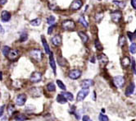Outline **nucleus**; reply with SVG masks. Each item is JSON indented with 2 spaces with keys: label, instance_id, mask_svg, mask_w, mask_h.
<instances>
[{
  "label": "nucleus",
  "instance_id": "obj_40",
  "mask_svg": "<svg viewBox=\"0 0 136 121\" xmlns=\"http://www.w3.org/2000/svg\"><path fill=\"white\" fill-rule=\"evenodd\" d=\"M127 35H128V37L130 38V41H133V40H134V33H131V32H127Z\"/></svg>",
  "mask_w": 136,
  "mask_h": 121
},
{
  "label": "nucleus",
  "instance_id": "obj_30",
  "mask_svg": "<svg viewBox=\"0 0 136 121\" xmlns=\"http://www.w3.org/2000/svg\"><path fill=\"white\" fill-rule=\"evenodd\" d=\"M94 44H95V47L98 50H103V46L102 44L100 43L98 40H95V42H94Z\"/></svg>",
  "mask_w": 136,
  "mask_h": 121
},
{
  "label": "nucleus",
  "instance_id": "obj_28",
  "mask_svg": "<svg viewBox=\"0 0 136 121\" xmlns=\"http://www.w3.org/2000/svg\"><path fill=\"white\" fill-rule=\"evenodd\" d=\"M79 22H80V24H82L84 26V27H88L89 24H88V22L86 21V20L84 19V17L83 16H81L80 18H79Z\"/></svg>",
  "mask_w": 136,
  "mask_h": 121
},
{
  "label": "nucleus",
  "instance_id": "obj_16",
  "mask_svg": "<svg viewBox=\"0 0 136 121\" xmlns=\"http://www.w3.org/2000/svg\"><path fill=\"white\" fill-rule=\"evenodd\" d=\"M41 40H42L43 46H44V50H45V52H46V54H48V55H50L51 51H50V49H49V46H48V42H47L46 39H45L44 36H41Z\"/></svg>",
  "mask_w": 136,
  "mask_h": 121
},
{
  "label": "nucleus",
  "instance_id": "obj_14",
  "mask_svg": "<svg viewBox=\"0 0 136 121\" xmlns=\"http://www.w3.org/2000/svg\"><path fill=\"white\" fill-rule=\"evenodd\" d=\"M80 85H81V87H82V88H89L94 85V81L91 79H85L82 81V82H81Z\"/></svg>",
  "mask_w": 136,
  "mask_h": 121
},
{
  "label": "nucleus",
  "instance_id": "obj_31",
  "mask_svg": "<svg viewBox=\"0 0 136 121\" xmlns=\"http://www.w3.org/2000/svg\"><path fill=\"white\" fill-rule=\"evenodd\" d=\"M56 82H57V84L58 87L61 88L62 90H66V85H65L64 83H63L61 80H57Z\"/></svg>",
  "mask_w": 136,
  "mask_h": 121
},
{
  "label": "nucleus",
  "instance_id": "obj_11",
  "mask_svg": "<svg viewBox=\"0 0 136 121\" xmlns=\"http://www.w3.org/2000/svg\"><path fill=\"white\" fill-rule=\"evenodd\" d=\"M98 60L99 62V64H100V65L104 67L108 63V58L105 55L102 54V55L98 56Z\"/></svg>",
  "mask_w": 136,
  "mask_h": 121
},
{
  "label": "nucleus",
  "instance_id": "obj_15",
  "mask_svg": "<svg viewBox=\"0 0 136 121\" xmlns=\"http://www.w3.org/2000/svg\"><path fill=\"white\" fill-rule=\"evenodd\" d=\"M134 89H135V85L134 82H130V85L126 88V91H125V95L126 96H130L132 95L134 92Z\"/></svg>",
  "mask_w": 136,
  "mask_h": 121
},
{
  "label": "nucleus",
  "instance_id": "obj_46",
  "mask_svg": "<svg viewBox=\"0 0 136 121\" xmlns=\"http://www.w3.org/2000/svg\"><path fill=\"white\" fill-rule=\"evenodd\" d=\"M0 80H2V73H0Z\"/></svg>",
  "mask_w": 136,
  "mask_h": 121
},
{
  "label": "nucleus",
  "instance_id": "obj_38",
  "mask_svg": "<svg viewBox=\"0 0 136 121\" xmlns=\"http://www.w3.org/2000/svg\"><path fill=\"white\" fill-rule=\"evenodd\" d=\"M131 64H132V70H133V73L134 74H136V62L135 60L133 59L132 62H131Z\"/></svg>",
  "mask_w": 136,
  "mask_h": 121
},
{
  "label": "nucleus",
  "instance_id": "obj_5",
  "mask_svg": "<svg viewBox=\"0 0 136 121\" xmlns=\"http://www.w3.org/2000/svg\"><path fill=\"white\" fill-rule=\"evenodd\" d=\"M113 82L116 85V87L121 88L125 85V78L122 76H116L113 78Z\"/></svg>",
  "mask_w": 136,
  "mask_h": 121
},
{
  "label": "nucleus",
  "instance_id": "obj_21",
  "mask_svg": "<svg viewBox=\"0 0 136 121\" xmlns=\"http://www.w3.org/2000/svg\"><path fill=\"white\" fill-rule=\"evenodd\" d=\"M66 101L67 100L66 99L64 96H63L62 94H59V95H57V101L58 103H60V104H66V103L67 102Z\"/></svg>",
  "mask_w": 136,
  "mask_h": 121
},
{
  "label": "nucleus",
  "instance_id": "obj_36",
  "mask_svg": "<svg viewBox=\"0 0 136 121\" xmlns=\"http://www.w3.org/2000/svg\"><path fill=\"white\" fill-rule=\"evenodd\" d=\"M48 7H49V9H51V10H57V4L55 3H52V2L48 3Z\"/></svg>",
  "mask_w": 136,
  "mask_h": 121
},
{
  "label": "nucleus",
  "instance_id": "obj_24",
  "mask_svg": "<svg viewBox=\"0 0 136 121\" xmlns=\"http://www.w3.org/2000/svg\"><path fill=\"white\" fill-rule=\"evenodd\" d=\"M15 119L16 121H25L26 119H27V117H26V115L23 114H19L15 117Z\"/></svg>",
  "mask_w": 136,
  "mask_h": 121
},
{
  "label": "nucleus",
  "instance_id": "obj_43",
  "mask_svg": "<svg viewBox=\"0 0 136 121\" xmlns=\"http://www.w3.org/2000/svg\"><path fill=\"white\" fill-rule=\"evenodd\" d=\"M4 105H3V106H0V117L3 115V111H4Z\"/></svg>",
  "mask_w": 136,
  "mask_h": 121
},
{
  "label": "nucleus",
  "instance_id": "obj_7",
  "mask_svg": "<svg viewBox=\"0 0 136 121\" xmlns=\"http://www.w3.org/2000/svg\"><path fill=\"white\" fill-rule=\"evenodd\" d=\"M30 79L31 82H34V83L39 82L42 79V74L40 73L39 72H34V73H32V74H31Z\"/></svg>",
  "mask_w": 136,
  "mask_h": 121
},
{
  "label": "nucleus",
  "instance_id": "obj_2",
  "mask_svg": "<svg viewBox=\"0 0 136 121\" xmlns=\"http://www.w3.org/2000/svg\"><path fill=\"white\" fill-rule=\"evenodd\" d=\"M30 55L36 61H41L42 59V52L39 49H34L30 51Z\"/></svg>",
  "mask_w": 136,
  "mask_h": 121
},
{
  "label": "nucleus",
  "instance_id": "obj_32",
  "mask_svg": "<svg viewBox=\"0 0 136 121\" xmlns=\"http://www.w3.org/2000/svg\"><path fill=\"white\" fill-rule=\"evenodd\" d=\"M125 42H126L125 37L123 36V35L120 36V38H119V46H120L121 47H123L125 44Z\"/></svg>",
  "mask_w": 136,
  "mask_h": 121
},
{
  "label": "nucleus",
  "instance_id": "obj_47",
  "mask_svg": "<svg viewBox=\"0 0 136 121\" xmlns=\"http://www.w3.org/2000/svg\"><path fill=\"white\" fill-rule=\"evenodd\" d=\"M134 38H136V31H134Z\"/></svg>",
  "mask_w": 136,
  "mask_h": 121
},
{
  "label": "nucleus",
  "instance_id": "obj_25",
  "mask_svg": "<svg viewBox=\"0 0 136 121\" xmlns=\"http://www.w3.org/2000/svg\"><path fill=\"white\" fill-rule=\"evenodd\" d=\"M55 21H56V18H55V17L54 16H49L48 18H47V22H48V24H49L50 26L52 25H54V23H55Z\"/></svg>",
  "mask_w": 136,
  "mask_h": 121
},
{
  "label": "nucleus",
  "instance_id": "obj_12",
  "mask_svg": "<svg viewBox=\"0 0 136 121\" xmlns=\"http://www.w3.org/2000/svg\"><path fill=\"white\" fill-rule=\"evenodd\" d=\"M1 19L3 22H7L11 19V13L7 11H3L1 13Z\"/></svg>",
  "mask_w": 136,
  "mask_h": 121
},
{
  "label": "nucleus",
  "instance_id": "obj_33",
  "mask_svg": "<svg viewBox=\"0 0 136 121\" xmlns=\"http://www.w3.org/2000/svg\"><path fill=\"white\" fill-rule=\"evenodd\" d=\"M27 39H28V35L24 32V33H22V34L20 35L19 40H20V42H25Z\"/></svg>",
  "mask_w": 136,
  "mask_h": 121
},
{
  "label": "nucleus",
  "instance_id": "obj_22",
  "mask_svg": "<svg viewBox=\"0 0 136 121\" xmlns=\"http://www.w3.org/2000/svg\"><path fill=\"white\" fill-rule=\"evenodd\" d=\"M62 95H63V96H64L66 100L70 101H73V99H74L73 95H72V93H71V92H64V93H62Z\"/></svg>",
  "mask_w": 136,
  "mask_h": 121
},
{
  "label": "nucleus",
  "instance_id": "obj_23",
  "mask_svg": "<svg viewBox=\"0 0 136 121\" xmlns=\"http://www.w3.org/2000/svg\"><path fill=\"white\" fill-rule=\"evenodd\" d=\"M30 23L31 26H39L40 24H41V19L36 18V19H34V20H31Z\"/></svg>",
  "mask_w": 136,
  "mask_h": 121
},
{
  "label": "nucleus",
  "instance_id": "obj_41",
  "mask_svg": "<svg viewBox=\"0 0 136 121\" xmlns=\"http://www.w3.org/2000/svg\"><path fill=\"white\" fill-rule=\"evenodd\" d=\"M82 119H83V121H92L91 119H90L88 115H84L83 118H82Z\"/></svg>",
  "mask_w": 136,
  "mask_h": 121
},
{
  "label": "nucleus",
  "instance_id": "obj_17",
  "mask_svg": "<svg viewBox=\"0 0 136 121\" xmlns=\"http://www.w3.org/2000/svg\"><path fill=\"white\" fill-rule=\"evenodd\" d=\"M130 63H131L130 62V59L129 57H127V56H125L123 59H121V65L125 69L128 68L129 65L130 64Z\"/></svg>",
  "mask_w": 136,
  "mask_h": 121
},
{
  "label": "nucleus",
  "instance_id": "obj_42",
  "mask_svg": "<svg viewBox=\"0 0 136 121\" xmlns=\"http://www.w3.org/2000/svg\"><path fill=\"white\" fill-rule=\"evenodd\" d=\"M131 5L136 10V0H131Z\"/></svg>",
  "mask_w": 136,
  "mask_h": 121
},
{
  "label": "nucleus",
  "instance_id": "obj_39",
  "mask_svg": "<svg viewBox=\"0 0 136 121\" xmlns=\"http://www.w3.org/2000/svg\"><path fill=\"white\" fill-rule=\"evenodd\" d=\"M55 25H52V26H49V28H48V35H51L52 34V32L53 31V29L55 28Z\"/></svg>",
  "mask_w": 136,
  "mask_h": 121
},
{
  "label": "nucleus",
  "instance_id": "obj_1",
  "mask_svg": "<svg viewBox=\"0 0 136 121\" xmlns=\"http://www.w3.org/2000/svg\"><path fill=\"white\" fill-rule=\"evenodd\" d=\"M62 27L65 31H71L75 28V23L72 20H65L62 21Z\"/></svg>",
  "mask_w": 136,
  "mask_h": 121
},
{
  "label": "nucleus",
  "instance_id": "obj_4",
  "mask_svg": "<svg viewBox=\"0 0 136 121\" xmlns=\"http://www.w3.org/2000/svg\"><path fill=\"white\" fill-rule=\"evenodd\" d=\"M111 18L113 22L118 23L122 18V12L121 11H115L111 13Z\"/></svg>",
  "mask_w": 136,
  "mask_h": 121
},
{
  "label": "nucleus",
  "instance_id": "obj_29",
  "mask_svg": "<svg viewBox=\"0 0 136 121\" xmlns=\"http://www.w3.org/2000/svg\"><path fill=\"white\" fill-rule=\"evenodd\" d=\"M10 50H11V49H10V47H9V46H4V47L3 48V50H2L3 55L4 56H7L8 54H9V52H10Z\"/></svg>",
  "mask_w": 136,
  "mask_h": 121
},
{
  "label": "nucleus",
  "instance_id": "obj_37",
  "mask_svg": "<svg viewBox=\"0 0 136 121\" xmlns=\"http://www.w3.org/2000/svg\"><path fill=\"white\" fill-rule=\"evenodd\" d=\"M103 18V13H98V14L95 16V19H96V21L98 22H100L101 20Z\"/></svg>",
  "mask_w": 136,
  "mask_h": 121
},
{
  "label": "nucleus",
  "instance_id": "obj_27",
  "mask_svg": "<svg viewBox=\"0 0 136 121\" xmlns=\"http://www.w3.org/2000/svg\"><path fill=\"white\" fill-rule=\"evenodd\" d=\"M47 90L49 91V92H55L56 90V87H55V85H54L53 82H49L48 85H47Z\"/></svg>",
  "mask_w": 136,
  "mask_h": 121
},
{
  "label": "nucleus",
  "instance_id": "obj_20",
  "mask_svg": "<svg viewBox=\"0 0 136 121\" xmlns=\"http://www.w3.org/2000/svg\"><path fill=\"white\" fill-rule=\"evenodd\" d=\"M113 3H114L115 5H116L119 8H121V9H124V8L125 7V6H126V3L124 1H118V0H115V1H113Z\"/></svg>",
  "mask_w": 136,
  "mask_h": 121
},
{
  "label": "nucleus",
  "instance_id": "obj_18",
  "mask_svg": "<svg viewBox=\"0 0 136 121\" xmlns=\"http://www.w3.org/2000/svg\"><path fill=\"white\" fill-rule=\"evenodd\" d=\"M49 64H50V66H51V68L53 69L54 73H56V63H55V60H54L53 53H51L50 56H49Z\"/></svg>",
  "mask_w": 136,
  "mask_h": 121
},
{
  "label": "nucleus",
  "instance_id": "obj_10",
  "mask_svg": "<svg viewBox=\"0 0 136 121\" xmlns=\"http://www.w3.org/2000/svg\"><path fill=\"white\" fill-rule=\"evenodd\" d=\"M51 41H52V43H53V46H60L61 44H62V36H61L60 35H54L53 37H52Z\"/></svg>",
  "mask_w": 136,
  "mask_h": 121
},
{
  "label": "nucleus",
  "instance_id": "obj_26",
  "mask_svg": "<svg viewBox=\"0 0 136 121\" xmlns=\"http://www.w3.org/2000/svg\"><path fill=\"white\" fill-rule=\"evenodd\" d=\"M14 112H15V107H14V105L10 104V105L7 106V113H8V115H10V116H12Z\"/></svg>",
  "mask_w": 136,
  "mask_h": 121
},
{
  "label": "nucleus",
  "instance_id": "obj_34",
  "mask_svg": "<svg viewBox=\"0 0 136 121\" xmlns=\"http://www.w3.org/2000/svg\"><path fill=\"white\" fill-rule=\"evenodd\" d=\"M130 51L131 54H133V55H134V54H136V43H132L130 44Z\"/></svg>",
  "mask_w": 136,
  "mask_h": 121
},
{
  "label": "nucleus",
  "instance_id": "obj_8",
  "mask_svg": "<svg viewBox=\"0 0 136 121\" xmlns=\"http://www.w3.org/2000/svg\"><path fill=\"white\" fill-rule=\"evenodd\" d=\"M26 96L25 94H20V95H17V96L16 97L15 102L18 106H22L26 103Z\"/></svg>",
  "mask_w": 136,
  "mask_h": 121
},
{
  "label": "nucleus",
  "instance_id": "obj_45",
  "mask_svg": "<svg viewBox=\"0 0 136 121\" xmlns=\"http://www.w3.org/2000/svg\"><path fill=\"white\" fill-rule=\"evenodd\" d=\"M4 34V29L3 26L0 25V35H3Z\"/></svg>",
  "mask_w": 136,
  "mask_h": 121
},
{
  "label": "nucleus",
  "instance_id": "obj_6",
  "mask_svg": "<svg viewBox=\"0 0 136 121\" xmlns=\"http://www.w3.org/2000/svg\"><path fill=\"white\" fill-rule=\"evenodd\" d=\"M82 6H83L82 0H74V1L71 3L70 8L72 11H77V10L80 9Z\"/></svg>",
  "mask_w": 136,
  "mask_h": 121
},
{
  "label": "nucleus",
  "instance_id": "obj_44",
  "mask_svg": "<svg viewBox=\"0 0 136 121\" xmlns=\"http://www.w3.org/2000/svg\"><path fill=\"white\" fill-rule=\"evenodd\" d=\"M7 2V0H0V5L1 6L5 5Z\"/></svg>",
  "mask_w": 136,
  "mask_h": 121
},
{
  "label": "nucleus",
  "instance_id": "obj_13",
  "mask_svg": "<svg viewBox=\"0 0 136 121\" xmlns=\"http://www.w3.org/2000/svg\"><path fill=\"white\" fill-rule=\"evenodd\" d=\"M18 51L16 50H11L10 52H9L8 55H7V58L11 61H13V60H16L18 57Z\"/></svg>",
  "mask_w": 136,
  "mask_h": 121
},
{
  "label": "nucleus",
  "instance_id": "obj_19",
  "mask_svg": "<svg viewBox=\"0 0 136 121\" xmlns=\"http://www.w3.org/2000/svg\"><path fill=\"white\" fill-rule=\"evenodd\" d=\"M78 35H79L80 38L81 39V40H82V42H84V43L88 42V40H89V36H88V35H86L84 32H83V31H79V32H78Z\"/></svg>",
  "mask_w": 136,
  "mask_h": 121
},
{
  "label": "nucleus",
  "instance_id": "obj_3",
  "mask_svg": "<svg viewBox=\"0 0 136 121\" xmlns=\"http://www.w3.org/2000/svg\"><path fill=\"white\" fill-rule=\"evenodd\" d=\"M89 88H83L78 92L77 94V97L76 100L77 101H82L83 100H84V98L89 95Z\"/></svg>",
  "mask_w": 136,
  "mask_h": 121
},
{
  "label": "nucleus",
  "instance_id": "obj_35",
  "mask_svg": "<svg viewBox=\"0 0 136 121\" xmlns=\"http://www.w3.org/2000/svg\"><path fill=\"white\" fill-rule=\"evenodd\" d=\"M98 119H99V121H109V119H108L107 116L105 115H103V114L99 115Z\"/></svg>",
  "mask_w": 136,
  "mask_h": 121
},
{
  "label": "nucleus",
  "instance_id": "obj_9",
  "mask_svg": "<svg viewBox=\"0 0 136 121\" xmlns=\"http://www.w3.org/2000/svg\"><path fill=\"white\" fill-rule=\"evenodd\" d=\"M81 76V71L79 69H74L70 71L69 73V78L72 80H76L80 78Z\"/></svg>",
  "mask_w": 136,
  "mask_h": 121
}]
</instances>
